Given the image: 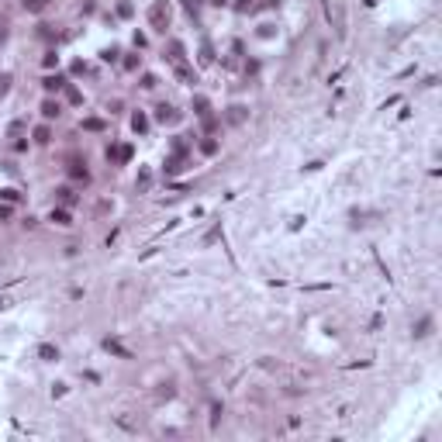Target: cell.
<instances>
[{"label":"cell","mask_w":442,"mask_h":442,"mask_svg":"<svg viewBox=\"0 0 442 442\" xmlns=\"http://www.w3.org/2000/svg\"><path fill=\"white\" fill-rule=\"evenodd\" d=\"M197 59H200V66H211V62H214V49H211V42H200V56H197Z\"/></svg>","instance_id":"12"},{"label":"cell","mask_w":442,"mask_h":442,"mask_svg":"<svg viewBox=\"0 0 442 442\" xmlns=\"http://www.w3.org/2000/svg\"><path fill=\"white\" fill-rule=\"evenodd\" d=\"M176 117H180V114H176L170 104H159V107H155V121H159V125H173Z\"/></svg>","instance_id":"6"},{"label":"cell","mask_w":442,"mask_h":442,"mask_svg":"<svg viewBox=\"0 0 442 442\" xmlns=\"http://www.w3.org/2000/svg\"><path fill=\"white\" fill-rule=\"evenodd\" d=\"M83 128H87V132H104L107 125L100 121V117H87V121H83Z\"/></svg>","instance_id":"22"},{"label":"cell","mask_w":442,"mask_h":442,"mask_svg":"<svg viewBox=\"0 0 442 442\" xmlns=\"http://www.w3.org/2000/svg\"><path fill=\"white\" fill-rule=\"evenodd\" d=\"M59 111H62V107H59L56 100H45V104H42V117H45V121H52V117H59Z\"/></svg>","instance_id":"15"},{"label":"cell","mask_w":442,"mask_h":442,"mask_svg":"<svg viewBox=\"0 0 442 442\" xmlns=\"http://www.w3.org/2000/svg\"><path fill=\"white\" fill-rule=\"evenodd\" d=\"M218 235H221V225H214V228H211V231L204 235V246H211V242H214V238H218Z\"/></svg>","instance_id":"27"},{"label":"cell","mask_w":442,"mask_h":442,"mask_svg":"<svg viewBox=\"0 0 442 442\" xmlns=\"http://www.w3.org/2000/svg\"><path fill=\"white\" fill-rule=\"evenodd\" d=\"M138 62H142V56H128L125 59V69H138Z\"/></svg>","instance_id":"31"},{"label":"cell","mask_w":442,"mask_h":442,"mask_svg":"<svg viewBox=\"0 0 442 442\" xmlns=\"http://www.w3.org/2000/svg\"><path fill=\"white\" fill-rule=\"evenodd\" d=\"M149 183H152V176H149V170H142V173H138V180H135V187H138V190H145Z\"/></svg>","instance_id":"25"},{"label":"cell","mask_w":442,"mask_h":442,"mask_svg":"<svg viewBox=\"0 0 442 442\" xmlns=\"http://www.w3.org/2000/svg\"><path fill=\"white\" fill-rule=\"evenodd\" d=\"M49 4H52V0H24V11H28V14H42Z\"/></svg>","instance_id":"13"},{"label":"cell","mask_w":442,"mask_h":442,"mask_svg":"<svg viewBox=\"0 0 442 442\" xmlns=\"http://www.w3.org/2000/svg\"><path fill=\"white\" fill-rule=\"evenodd\" d=\"M7 218H11V208H7V204H0V221H7Z\"/></svg>","instance_id":"34"},{"label":"cell","mask_w":442,"mask_h":442,"mask_svg":"<svg viewBox=\"0 0 442 442\" xmlns=\"http://www.w3.org/2000/svg\"><path fill=\"white\" fill-rule=\"evenodd\" d=\"M228 121H231V125H242V121H246V107H242V104H231V107H228Z\"/></svg>","instance_id":"11"},{"label":"cell","mask_w":442,"mask_h":442,"mask_svg":"<svg viewBox=\"0 0 442 442\" xmlns=\"http://www.w3.org/2000/svg\"><path fill=\"white\" fill-rule=\"evenodd\" d=\"M132 128H135L138 135H145V132H149V117H145L142 111H138V114H132Z\"/></svg>","instance_id":"14"},{"label":"cell","mask_w":442,"mask_h":442,"mask_svg":"<svg viewBox=\"0 0 442 442\" xmlns=\"http://www.w3.org/2000/svg\"><path fill=\"white\" fill-rule=\"evenodd\" d=\"M211 4H218V7H225V4H228V0H211Z\"/></svg>","instance_id":"35"},{"label":"cell","mask_w":442,"mask_h":442,"mask_svg":"<svg viewBox=\"0 0 442 442\" xmlns=\"http://www.w3.org/2000/svg\"><path fill=\"white\" fill-rule=\"evenodd\" d=\"M56 193H59V200H62V208H73V204H76V193H73L69 187H59Z\"/></svg>","instance_id":"18"},{"label":"cell","mask_w":442,"mask_h":442,"mask_svg":"<svg viewBox=\"0 0 442 442\" xmlns=\"http://www.w3.org/2000/svg\"><path fill=\"white\" fill-rule=\"evenodd\" d=\"M49 138H52V128H49V125H38V128H35V142H38V145H45Z\"/></svg>","instance_id":"20"},{"label":"cell","mask_w":442,"mask_h":442,"mask_svg":"<svg viewBox=\"0 0 442 442\" xmlns=\"http://www.w3.org/2000/svg\"><path fill=\"white\" fill-rule=\"evenodd\" d=\"M42 87H45L49 94H56V90H62V87H66V79L56 73V76H45V79H42Z\"/></svg>","instance_id":"10"},{"label":"cell","mask_w":442,"mask_h":442,"mask_svg":"<svg viewBox=\"0 0 442 442\" xmlns=\"http://www.w3.org/2000/svg\"><path fill=\"white\" fill-rule=\"evenodd\" d=\"M200 152H204V155H214V152H218V142H214V138H204V142H200Z\"/></svg>","instance_id":"23"},{"label":"cell","mask_w":442,"mask_h":442,"mask_svg":"<svg viewBox=\"0 0 442 442\" xmlns=\"http://www.w3.org/2000/svg\"><path fill=\"white\" fill-rule=\"evenodd\" d=\"M142 87H145V90H152V87H155V76H152V73H145V76H142Z\"/></svg>","instance_id":"32"},{"label":"cell","mask_w":442,"mask_h":442,"mask_svg":"<svg viewBox=\"0 0 442 442\" xmlns=\"http://www.w3.org/2000/svg\"><path fill=\"white\" fill-rule=\"evenodd\" d=\"M104 349H107L111 356H117V359H132V349H128V346H121L117 339H104Z\"/></svg>","instance_id":"5"},{"label":"cell","mask_w":442,"mask_h":442,"mask_svg":"<svg viewBox=\"0 0 442 442\" xmlns=\"http://www.w3.org/2000/svg\"><path fill=\"white\" fill-rule=\"evenodd\" d=\"M7 90H11V76H7V73H4V76H0V97H4V94H7Z\"/></svg>","instance_id":"29"},{"label":"cell","mask_w":442,"mask_h":442,"mask_svg":"<svg viewBox=\"0 0 442 442\" xmlns=\"http://www.w3.org/2000/svg\"><path fill=\"white\" fill-rule=\"evenodd\" d=\"M428 332H432V318H422L418 325H415V339H425Z\"/></svg>","instance_id":"21"},{"label":"cell","mask_w":442,"mask_h":442,"mask_svg":"<svg viewBox=\"0 0 442 442\" xmlns=\"http://www.w3.org/2000/svg\"><path fill=\"white\" fill-rule=\"evenodd\" d=\"M100 56H104V62H114V59H117V56H121V52H117V49H114V45H111V49H104V52H100Z\"/></svg>","instance_id":"28"},{"label":"cell","mask_w":442,"mask_h":442,"mask_svg":"<svg viewBox=\"0 0 442 442\" xmlns=\"http://www.w3.org/2000/svg\"><path fill=\"white\" fill-rule=\"evenodd\" d=\"M363 4H370V7H373V4H377V0H363Z\"/></svg>","instance_id":"36"},{"label":"cell","mask_w":442,"mask_h":442,"mask_svg":"<svg viewBox=\"0 0 442 442\" xmlns=\"http://www.w3.org/2000/svg\"><path fill=\"white\" fill-rule=\"evenodd\" d=\"M183 159H187V155H176V152L166 159V176H176V173L183 170Z\"/></svg>","instance_id":"9"},{"label":"cell","mask_w":442,"mask_h":442,"mask_svg":"<svg viewBox=\"0 0 442 442\" xmlns=\"http://www.w3.org/2000/svg\"><path fill=\"white\" fill-rule=\"evenodd\" d=\"M38 356H42V359H45V363H52V359H59V349L45 342V346H38Z\"/></svg>","instance_id":"17"},{"label":"cell","mask_w":442,"mask_h":442,"mask_svg":"<svg viewBox=\"0 0 442 442\" xmlns=\"http://www.w3.org/2000/svg\"><path fill=\"white\" fill-rule=\"evenodd\" d=\"M66 97H69V104H83V94H79L76 87H66Z\"/></svg>","instance_id":"24"},{"label":"cell","mask_w":442,"mask_h":442,"mask_svg":"<svg viewBox=\"0 0 442 442\" xmlns=\"http://www.w3.org/2000/svg\"><path fill=\"white\" fill-rule=\"evenodd\" d=\"M193 114L204 121V117H211V100L208 97H193Z\"/></svg>","instance_id":"7"},{"label":"cell","mask_w":442,"mask_h":442,"mask_svg":"<svg viewBox=\"0 0 442 442\" xmlns=\"http://www.w3.org/2000/svg\"><path fill=\"white\" fill-rule=\"evenodd\" d=\"M69 176H73V180H83V183L90 180V173L83 170V163H69Z\"/></svg>","instance_id":"16"},{"label":"cell","mask_w":442,"mask_h":442,"mask_svg":"<svg viewBox=\"0 0 442 442\" xmlns=\"http://www.w3.org/2000/svg\"><path fill=\"white\" fill-rule=\"evenodd\" d=\"M49 221H56V225H73V218H69V208H52V214H49Z\"/></svg>","instance_id":"8"},{"label":"cell","mask_w":442,"mask_h":442,"mask_svg":"<svg viewBox=\"0 0 442 442\" xmlns=\"http://www.w3.org/2000/svg\"><path fill=\"white\" fill-rule=\"evenodd\" d=\"M56 66H59V56L49 52V56H45V69H56Z\"/></svg>","instance_id":"30"},{"label":"cell","mask_w":442,"mask_h":442,"mask_svg":"<svg viewBox=\"0 0 442 442\" xmlns=\"http://www.w3.org/2000/svg\"><path fill=\"white\" fill-rule=\"evenodd\" d=\"M145 18H149V24H152L155 31H166V24H170V0H155Z\"/></svg>","instance_id":"1"},{"label":"cell","mask_w":442,"mask_h":442,"mask_svg":"<svg viewBox=\"0 0 442 442\" xmlns=\"http://www.w3.org/2000/svg\"><path fill=\"white\" fill-rule=\"evenodd\" d=\"M325 11H328V21H332L335 35H339V38H346V7H342V0H328V4H325Z\"/></svg>","instance_id":"2"},{"label":"cell","mask_w":442,"mask_h":442,"mask_svg":"<svg viewBox=\"0 0 442 442\" xmlns=\"http://www.w3.org/2000/svg\"><path fill=\"white\" fill-rule=\"evenodd\" d=\"M163 59H170V66H176V62H187V52H183V42H176V38H173V42L166 45V56H163Z\"/></svg>","instance_id":"4"},{"label":"cell","mask_w":442,"mask_h":442,"mask_svg":"<svg viewBox=\"0 0 442 442\" xmlns=\"http://www.w3.org/2000/svg\"><path fill=\"white\" fill-rule=\"evenodd\" d=\"M170 149H173L176 155H187V135H173V142H170Z\"/></svg>","instance_id":"19"},{"label":"cell","mask_w":442,"mask_h":442,"mask_svg":"<svg viewBox=\"0 0 442 442\" xmlns=\"http://www.w3.org/2000/svg\"><path fill=\"white\" fill-rule=\"evenodd\" d=\"M252 7V0H235V11H249Z\"/></svg>","instance_id":"33"},{"label":"cell","mask_w":442,"mask_h":442,"mask_svg":"<svg viewBox=\"0 0 442 442\" xmlns=\"http://www.w3.org/2000/svg\"><path fill=\"white\" fill-rule=\"evenodd\" d=\"M0 197H4L7 204H18V200H21V193H18V190H0Z\"/></svg>","instance_id":"26"},{"label":"cell","mask_w":442,"mask_h":442,"mask_svg":"<svg viewBox=\"0 0 442 442\" xmlns=\"http://www.w3.org/2000/svg\"><path fill=\"white\" fill-rule=\"evenodd\" d=\"M173 73H176V79H180V83H187V87H193V83H197V73H193V66H190V62H176V66H173Z\"/></svg>","instance_id":"3"}]
</instances>
